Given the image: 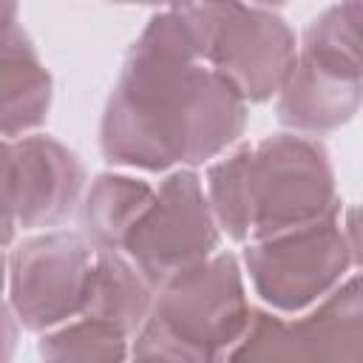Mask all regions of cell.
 <instances>
[{"label":"cell","instance_id":"6da1fadb","mask_svg":"<svg viewBox=\"0 0 363 363\" xmlns=\"http://www.w3.org/2000/svg\"><path fill=\"white\" fill-rule=\"evenodd\" d=\"M247 128V102L196 51L182 6L159 9L128 48L99 122L111 164L150 173L216 159Z\"/></svg>","mask_w":363,"mask_h":363},{"label":"cell","instance_id":"7a4b0ae2","mask_svg":"<svg viewBox=\"0 0 363 363\" xmlns=\"http://www.w3.org/2000/svg\"><path fill=\"white\" fill-rule=\"evenodd\" d=\"M204 196L218 233L244 244L340 216L329 153L301 133H275L213 162Z\"/></svg>","mask_w":363,"mask_h":363},{"label":"cell","instance_id":"3957f363","mask_svg":"<svg viewBox=\"0 0 363 363\" xmlns=\"http://www.w3.org/2000/svg\"><path fill=\"white\" fill-rule=\"evenodd\" d=\"M250 309L238 258L216 252L156 289L133 349H150L176 363H218L244 332Z\"/></svg>","mask_w":363,"mask_h":363},{"label":"cell","instance_id":"277c9868","mask_svg":"<svg viewBox=\"0 0 363 363\" xmlns=\"http://www.w3.org/2000/svg\"><path fill=\"white\" fill-rule=\"evenodd\" d=\"M363 3H335L309 20L295 65L278 91V122L301 136H320L352 122L360 108Z\"/></svg>","mask_w":363,"mask_h":363},{"label":"cell","instance_id":"5b68a950","mask_svg":"<svg viewBox=\"0 0 363 363\" xmlns=\"http://www.w3.org/2000/svg\"><path fill=\"white\" fill-rule=\"evenodd\" d=\"M182 11L199 60L247 105L278 96L298 54L295 31L278 11L241 3L182 6Z\"/></svg>","mask_w":363,"mask_h":363},{"label":"cell","instance_id":"8992f818","mask_svg":"<svg viewBox=\"0 0 363 363\" xmlns=\"http://www.w3.org/2000/svg\"><path fill=\"white\" fill-rule=\"evenodd\" d=\"M354 207L346 221H320L244 247L241 261L255 295L281 315L312 309L337 284L357 272Z\"/></svg>","mask_w":363,"mask_h":363},{"label":"cell","instance_id":"52a82bcc","mask_svg":"<svg viewBox=\"0 0 363 363\" xmlns=\"http://www.w3.org/2000/svg\"><path fill=\"white\" fill-rule=\"evenodd\" d=\"M218 227L196 170H173L159 184L145 216L130 227L122 255L159 289L176 272L216 255Z\"/></svg>","mask_w":363,"mask_h":363},{"label":"cell","instance_id":"ba28073f","mask_svg":"<svg viewBox=\"0 0 363 363\" xmlns=\"http://www.w3.org/2000/svg\"><path fill=\"white\" fill-rule=\"evenodd\" d=\"M82 233L45 230L23 238L9 255V309L28 332H51L77 318L94 267Z\"/></svg>","mask_w":363,"mask_h":363},{"label":"cell","instance_id":"9c48e42d","mask_svg":"<svg viewBox=\"0 0 363 363\" xmlns=\"http://www.w3.org/2000/svg\"><path fill=\"white\" fill-rule=\"evenodd\" d=\"M14 159V218L23 230L62 224L85 190V164L74 150L45 133L11 142Z\"/></svg>","mask_w":363,"mask_h":363},{"label":"cell","instance_id":"30bf717a","mask_svg":"<svg viewBox=\"0 0 363 363\" xmlns=\"http://www.w3.org/2000/svg\"><path fill=\"white\" fill-rule=\"evenodd\" d=\"M51 96V74L20 26V9L0 3V139L14 142L43 128Z\"/></svg>","mask_w":363,"mask_h":363},{"label":"cell","instance_id":"8fae6325","mask_svg":"<svg viewBox=\"0 0 363 363\" xmlns=\"http://www.w3.org/2000/svg\"><path fill=\"white\" fill-rule=\"evenodd\" d=\"M156 289L142 278V272L113 250H96L94 267L85 289L82 312L85 318H94L125 337L136 335L153 306Z\"/></svg>","mask_w":363,"mask_h":363},{"label":"cell","instance_id":"7c38bea8","mask_svg":"<svg viewBox=\"0 0 363 363\" xmlns=\"http://www.w3.org/2000/svg\"><path fill=\"white\" fill-rule=\"evenodd\" d=\"M156 190L130 176L119 173H102L94 179V184L85 193L79 224L82 235L94 250H113L119 252L130 227L145 216L150 207Z\"/></svg>","mask_w":363,"mask_h":363},{"label":"cell","instance_id":"4fadbf2b","mask_svg":"<svg viewBox=\"0 0 363 363\" xmlns=\"http://www.w3.org/2000/svg\"><path fill=\"white\" fill-rule=\"evenodd\" d=\"M218 363H326L312 320L284 318L264 309H250L244 332L218 357Z\"/></svg>","mask_w":363,"mask_h":363},{"label":"cell","instance_id":"5bb4252c","mask_svg":"<svg viewBox=\"0 0 363 363\" xmlns=\"http://www.w3.org/2000/svg\"><path fill=\"white\" fill-rule=\"evenodd\" d=\"M130 337L122 332L77 315L40 337L43 363H128Z\"/></svg>","mask_w":363,"mask_h":363},{"label":"cell","instance_id":"9a60e30c","mask_svg":"<svg viewBox=\"0 0 363 363\" xmlns=\"http://www.w3.org/2000/svg\"><path fill=\"white\" fill-rule=\"evenodd\" d=\"M17 218H14V159L11 142L0 139V250L14 241Z\"/></svg>","mask_w":363,"mask_h":363},{"label":"cell","instance_id":"2e32d148","mask_svg":"<svg viewBox=\"0 0 363 363\" xmlns=\"http://www.w3.org/2000/svg\"><path fill=\"white\" fill-rule=\"evenodd\" d=\"M17 337H20V323L14 312L6 303H0V363H11L17 352Z\"/></svg>","mask_w":363,"mask_h":363},{"label":"cell","instance_id":"e0dca14e","mask_svg":"<svg viewBox=\"0 0 363 363\" xmlns=\"http://www.w3.org/2000/svg\"><path fill=\"white\" fill-rule=\"evenodd\" d=\"M130 363H176L159 352H150V349H133V360Z\"/></svg>","mask_w":363,"mask_h":363},{"label":"cell","instance_id":"ac0fdd59","mask_svg":"<svg viewBox=\"0 0 363 363\" xmlns=\"http://www.w3.org/2000/svg\"><path fill=\"white\" fill-rule=\"evenodd\" d=\"M6 281H9V261L0 250V303H3V289H6Z\"/></svg>","mask_w":363,"mask_h":363}]
</instances>
